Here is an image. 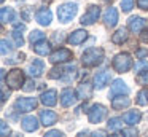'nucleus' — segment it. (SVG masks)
I'll use <instances>...</instances> for the list:
<instances>
[{"label":"nucleus","instance_id":"1","mask_svg":"<svg viewBox=\"0 0 148 137\" xmlns=\"http://www.w3.org/2000/svg\"><path fill=\"white\" fill-rule=\"evenodd\" d=\"M103 59V50L102 48H89L83 53L81 56V62L83 65L86 67H94V65H99Z\"/></svg>","mask_w":148,"mask_h":137},{"label":"nucleus","instance_id":"2","mask_svg":"<svg viewBox=\"0 0 148 137\" xmlns=\"http://www.w3.org/2000/svg\"><path fill=\"white\" fill-rule=\"evenodd\" d=\"M77 11H78L77 3L67 2V3H64V5H61V6L58 8V18H59V21H61V22L67 24V22H70L72 19L75 18Z\"/></svg>","mask_w":148,"mask_h":137},{"label":"nucleus","instance_id":"3","mask_svg":"<svg viewBox=\"0 0 148 137\" xmlns=\"http://www.w3.org/2000/svg\"><path fill=\"white\" fill-rule=\"evenodd\" d=\"M112 65H113V69H115L118 73H124V72H127V70L131 69L132 59H131V56H129L127 53H119V54L115 56Z\"/></svg>","mask_w":148,"mask_h":137},{"label":"nucleus","instance_id":"4","mask_svg":"<svg viewBox=\"0 0 148 137\" xmlns=\"http://www.w3.org/2000/svg\"><path fill=\"white\" fill-rule=\"evenodd\" d=\"M5 83H7L8 88L11 89H19L21 85L24 83V73L21 72L19 69H13L8 72L7 78H5Z\"/></svg>","mask_w":148,"mask_h":137},{"label":"nucleus","instance_id":"5","mask_svg":"<svg viewBox=\"0 0 148 137\" xmlns=\"http://www.w3.org/2000/svg\"><path fill=\"white\" fill-rule=\"evenodd\" d=\"M107 115V108L102 104H96L91 107V110H88V120L89 123H100Z\"/></svg>","mask_w":148,"mask_h":137},{"label":"nucleus","instance_id":"6","mask_svg":"<svg viewBox=\"0 0 148 137\" xmlns=\"http://www.w3.org/2000/svg\"><path fill=\"white\" fill-rule=\"evenodd\" d=\"M99 16H100V8H99V6H97V5L88 6L86 13L81 16V24H83V25H91V24H94V22L99 19Z\"/></svg>","mask_w":148,"mask_h":137},{"label":"nucleus","instance_id":"7","mask_svg":"<svg viewBox=\"0 0 148 137\" xmlns=\"http://www.w3.org/2000/svg\"><path fill=\"white\" fill-rule=\"evenodd\" d=\"M37 99L35 97H19L16 102H14V107H16L18 112H23V113H26V112H30L34 110V108L37 107Z\"/></svg>","mask_w":148,"mask_h":137},{"label":"nucleus","instance_id":"8","mask_svg":"<svg viewBox=\"0 0 148 137\" xmlns=\"http://www.w3.org/2000/svg\"><path fill=\"white\" fill-rule=\"evenodd\" d=\"M69 59H72V51L67 48H59L58 51L49 54V62L51 64H62L67 62Z\"/></svg>","mask_w":148,"mask_h":137},{"label":"nucleus","instance_id":"9","mask_svg":"<svg viewBox=\"0 0 148 137\" xmlns=\"http://www.w3.org/2000/svg\"><path fill=\"white\" fill-rule=\"evenodd\" d=\"M110 92H112L113 96H123V94H129V88H127V85H126L123 80H115L113 81V85H112V88H110Z\"/></svg>","mask_w":148,"mask_h":137},{"label":"nucleus","instance_id":"10","mask_svg":"<svg viewBox=\"0 0 148 137\" xmlns=\"http://www.w3.org/2000/svg\"><path fill=\"white\" fill-rule=\"evenodd\" d=\"M75 101H77V97H75L73 89L65 88L64 91L61 92V104H62V107H72V105L75 104Z\"/></svg>","mask_w":148,"mask_h":137},{"label":"nucleus","instance_id":"11","mask_svg":"<svg viewBox=\"0 0 148 137\" xmlns=\"http://www.w3.org/2000/svg\"><path fill=\"white\" fill-rule=\"evenodd\" d=\"M110 81V73L108 72H99L94 75V88L96 89H103Z\"/></svg>","mask_w":148,"mask_h":137},{"label":"nucleus","instance_id":"12","mask_svg":"<svg viewBox=\"0 0 148 137\" xmlns=\"http://www.w3.org/2000/svg\"><path fill=\"white\" fill-rule=\"evenodd\" d=\"M21 124H23V129L24 131H27V132H35L37 129H38V120H37L35 116H26V118H23V121H21Z\"/></svg>","mask_w":148,"mask_h":137},{"label":"nucleus","instance_id":"13","mask_svg":"<svg viewBox=\"0 0 148 137\" xmlns=\"http://www.w3.org/2000/svg\"><path fill=\"white\" fill-rule=\"evenodd\" d=\"M40 120H42L43 126H53L58 121V115L53 110H42L40 112Z\"/></svg>","mask_w":148,"mask_h":137},{"label":"nucleus","instance_id":"14","mask_svg":"<svg viewBox=\"0 0 148 137\" xmlns=\"http://www.w3.org/2000/svg\"><path fill=\"white\" fill-rule=\"evenodd\" d=\"M103 22H105V25H108V27L116 25V22H118V10L116 8H107V11L103 13Z\"/></svg>","mask_w":148,"mask_h":137},{"label":"nucleus","instance_id":"15","mask_svg":"<svg viewBox=\"0 0 148 137\" xmlns=\"http://www.w3.org/2000/svg\"><path fill=\"white\" fill-rule=\"evenodd\" d=\"M88 38V32L86 30H81V29H78V30H75V32H72L70 35H69V43L70 45H80V43H83L84 40Z\"/></svg>","mask_w":148,"mask_h":137},{"label":"nucleus","instance_id":"16","mask_svg":"<svg viewBox=\"0 0 148 137\" xmlns=\"http://www.w3.org/2000/svg\"><path fill=\"white\" fill-rule=\"evenodd\" d=\"M40 101L45 105H48V107L56 105V102H58V92H56V89H48V91H45L42 94V97H40Z\"/></svg>","mask_w":148,"mask_h":137},{"label":"nucleus","instance_id":"17","mask_svg":"<svg viewBox=\"0 0 148 137\" xmlns=\"http://www.w3.org/2000/svg\"><path fill=\"white\" fill-rule=\"evenodd\" d=\"M35 19H37V22H38V24H42V25H49V24H51V19H53V14H51V11H49V10L45 8V10L37 11Z\"/></svg>","mask_w":148,"mask_h":137},{"label":"nucleus","instance_id":"18","mask_svg":"<svg viewBox=\"0 0 148 137\" xmlns=\"http://www.w3.org/2000/svg\"><path fill=\"white\" fill-rule=\"evenodd\" d=\"M140 118H142V113H140L138 110H131V112H127V113L123 115V120H124V123L131 124V126L137 124L138 121H140Z\"/></svg>","mask_w":148,"mask_h":137},{"label":"nucleus","instance_id":"19","mask_svg":"<svg viewBox=\"0 0 148 137\" xmlns=\"http://www.w3.org/2000/svg\"><path fill=\"white\" fill-rule=\"evenodd\" d=\"M32 48L37 54H40V56H46V54L51 53V45L46 40H42V41H38V43H35Z\"/></svg>","mask_w":148,"mask_h":137},{"label":"nucleus","instance_id":"20","mask_svg":"<svg viewBox=\"0 0 148 137\" xmlns=\"http://www.w3.org/2000/svg\"><path fill=\"white\" fill-rule=\"evenodd\" d=\"M129 104H131V99L129 97H123V96H119V97H113L112 101V107L115 108V110H123V108L129 107Z\"/></svg>","mask_w":148,"mask_h":137},{"label":"nucleus","instance_id":"21","mask_svg":"<svg viewBox=\"0 0 148 137\" xmlns=\"http://www.w3.org/2000/svg\"><path fill=\"white\" fill-rule=\"evenodd\" d=\"M145 19L143 18H138V16H134V18L129 19V29L132 32H140L142 29L145 27Z\"/></svg>","mask_w":148,"mask_h":137},{"label":"nucleus","instance_id":"22","mask_svg":"<svg viewBox=\"0 0 148 137\" xmlns=\"http://www.w3.org/2000/svg\"><path fill=\"white\" fill-rule=\"evenodd\" d=\"M43 67H45L43 61L42 59H35L32 64H30V67H29V73L32 76H40L43 73Z\"/></svg>","mask_w":148,"mask_h":137},{"label":"nucleus","instance_id":"23","mask_svg":"<svg viewBox=\"0 0 148 137\" xmlns=\"http://www.w3.org/2000/svg\"><path fill=\"white\" fill-rule=\"evenodd\" d=\"M91 94H92V86H91V83L84 81L78 86V97L80 99H89Z\"/></svg>","mask_w":148,"mask_h":137},{"label":"nucleus","instance_id":"24","mask_svg":"<svg viewBox=\"0 0 148 137\" xmlns=\"http://www.w3.org/2000/svg\"><path fill=\"white\" fill-rule=\"evenodd\" d=\"M126 40H127V30H126L124 27L118 29V30H116L115 34L112 35V41H113L115 45H123Z\"/></svg>","mask_w":148,"mask_h":137},{"label":"nucleus","instance_id":"25","mask_svg":"<svg viewBox=\"0 0 148 137\" xmlns=\"http://www.w3.org/2000/svg\"><path fill=\"white\" fill-rule=\"evenodd\" d=\"M14 18V11L13 8H10V6H3V8L0 10V19H2V22L3 24H7V22H11Z\"/></svg>","mask_w":148,"mask_h":137},{"label":"nucleus","instance_id":"26","mask_svg":"<svg viewBox=\"0 0 148 137\" xmlns=\"http://www.w3.org/2000/svg\"><path fill=\"white\" fill-rule=\"evenodd\" d=\"M21 30H24V25H16V29L13 30V38H14V41H16V46H23V43H24Z\"/></svg>","mask_w":148,"mask_h":137},{"label":"nucleus","instance_id":"27","mask_svg":"<svg viewBox=\"0 0 148 137\" xmlns=\"http://www.w3.org/2000/svg\"><path fill=\"white\" fill-rule=\"evenodd\" d=\"M29 40H30V43L35 45V43H38V41L45 40V34H43L42 30H34V32H30Z\"/></svg>","mask_w":148,"mask_h":137},{"label":"nucleus","instance_id":"28","mask_svg":"<svg viewBox=\"0 0 148 137\" xmlns=\"http://www.w3.org/2000/svg\"><path fill=\"white\" fill-rule=\"evenodd\" d=\"M135 102H137L138 105H148V89H142V91H138Z\"/></svg>","mask_w":148,"mask_h":137},{"label":"nucleus","instance_id":"29","mask_svg":"<svg viewBox=\"0 0 148 137\" xmlns=\"http://www.w3.org/2000/svg\"><path fill=\"white\" fill-rule=\"evenodd\" d=\"M107 124H108L110 131H116V129H121L123 127V120L121 118H110Z\"/></svg>","mask_w":148,"mask_h":137},{"label":"nucleus","instance_id":"30","mask_svg":"<svg viewBox=\"0 0 148 137\" xmlns=\"http://www.w3.org/2000/svg\"><path fill=\"white\" fill-rule=\"evenodd\" d=\"M64 72H65L64 67H56V69H53L51 72H49L48 76H49V78H53V80H54V78H61V76L64 75Z\"/></svg>","mask_w":148,"mask_h":137},{"label":"nucleus","instance_id":"31","mask_svg":"<svg viewBox=\"0 0 148 137\" xmlns=\"http://www.w3.org/2000/svg\"><path fill=\"white\" fill-rule=\"evenodd\" d=\"M135 80H137L138 85H148V69H145V72L140 73Z\"/></svg>","mask_w":148,"mask_h":137},{"label":"nucleus","instance_id":"32","mask_svg":"<svg viewBox=\"0 0 148 137\" xmlns=\"http://www.w3.org/2000/svg\"><path fill=\"white\" fill-rule=\"evenodd\" d=\"M132 6H134V0H121V8L123 11L129 13L132 10Z\"/></svg>","mask_w":148,"mask_h":137},{"label":"nucleus","instance_id":"33","mask_svg":"<svg viewBox=\"0 0 148 137\" xmlns=\"http://www.w3.org/2000/svg\"><path fill=\"white\" fill-rule=\"evenodd\" d=\"M11 51V45H10V41L8 40H5V38H2V54L3 56H7L8 53Z\"/></svg>","mask_w":148,"mask_h":137},{"label":"nucleus","instance_id":"34","mask_svg":"<svg viewBox=\"0 0 148 137\" xmlns=\"http://www.w3.org/2000/svg\"><path fill=\"white\" fill-rule=\"evenodd\" d=\"M143 69H148V61H138V62L135 64V67H134V70L137 73H140Z\"/></svg>","mask_w":148,"mask_h":137},{"label":"nucleus","instance_id":"35","mask_svg":"<svg viewBox=\"0 0 148 137\" xmlns=\"http://www.w3.org/2000/svg\"><path fill=\"white\" fill-rule=\"evenodd\" d=\"M0 132H2V137H7L8 134H10V126H8L5 121L0 123Z\"/></svg>","mask_w":148,"mask_h":137},{"label":"nucleus","instance_id":"36","mask_svg":"<svg viewBox=\"0 0 148 137\" xmlns=\"http://www.w3.org/2000/svg\"><path fill=\"white\" fill-rule=\"evenodd\" d=\"M137 6H138L140 10L148 11V0H137Z\"/></svg>","mask_w":148,"mask_h":137},{"label":"nucleus","instance_id":"37","mask_svg":"<svg viewBox=\"0 0 148 137\" xmlns=\"http://www.w3.org/2000/svg\"><path fill=\"white\" fill-rule=\"evenodd\" d=\"M124 134L127 137H137V129H134V127H131V129H126Z\"/></svg>","mask_w":148,"mask_h":137},{"label":"nucleus","instance_id":"38","mask_svg":"<svg viewBox=\"0 0 148 137\" xmlns=\"http://www.w3.org/2000/svg\"><path fill=\"white\" fill-rule=\"evenodd\" d=\"M45 137H62V132H59V131H49V132L45 134Z\"/></svg>","mask_w":148,"mask_h":137},{"label":"nucleus","instance_id":"39","mask_svg":"<svg viewBox=\"0 0 148 137\" xmlns=\"http://www.w3.org/2000/svg\"><path fill=\"white\" fill-rule=\"evenodd\" d=\"M140 40L145 41V43H148V30H142L140 34Z\"/></svg>","mask_w":148,"mask_h":137},{"label":"nucleus","instance_id":"40","mask_svg":"<svg viewBox=\"0 0 148 137\" xmlns=\"http://www.w3.org/2000/svg\"><path fill=\"white\" fill-rule=\"evenodd\" d=\"M91 137H107V134H105V131H96Z\"/></svg>","mask_w":148,"mask_h":137},{"label":"nucleus","instance_id":"41","mask_svg":"<svg viewBox=\"0 0 148 137\" xmlns=\"http://www.w3.org/2000/svg\"><path fill=\"white\" fill-rule=\"evenodd\" d=\"M135 54H137V57H143V56H147V54H148V51L147 50H138Z\"/></svg>","mask_w":148,"mask_h":137},{"label":"nucleus","instance_id":"42","mask_svg":"<svg viewBox=\"0 0 148 137\" xmlns=\"http://www.w3.org/2000/svg\"><path fill=\"white\" fill-rule=\"evenodd\" d=\"M88 134H89V132H88V131H81V132L78 134L77 137H88Z\"/></svg>","mask_w":148,"mask_h":137},{"label":"nucleus","instance_id":"43","mask_svg":"<svg viewBox=\"0 0 148 137\" xmlns=\"http://www.w3.org/2000/svg\"><path fill=\"white\" fill-rule=\"evenodd\" d=\"M10 137H21V134H13V136H10Z\"/></svg>","mask_w":148,"mask_h":137},{"label":"nucleus","instance_id":"44","mask_svg":"<svg viewBox=\"0 0 148 137\" xmlns=\"http://www.w3.org/2000/svg\"><path fill=\"white\" fill-rule=\"evenodd\" d=\"M112 137H123L121 134H115V136H112Z\"/></svg>","mask_w":148,"mask_h":137}]
</instances>
